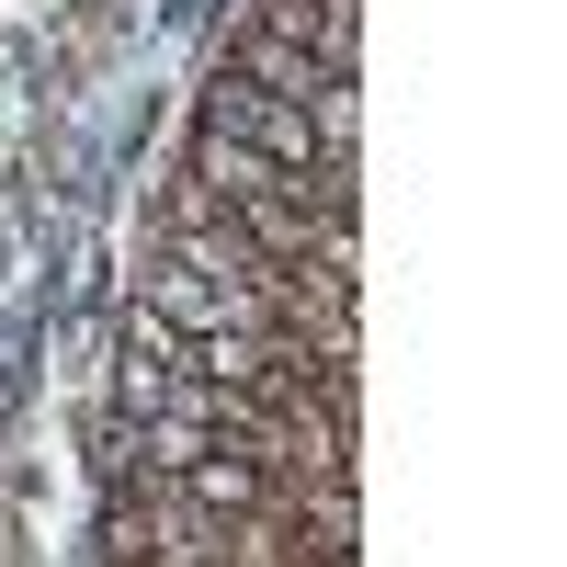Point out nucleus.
<instances>
[{"mask_svg":"<svg viewBox=\"0 0 567 567\" xmlns=\"http://www.w3.org/2000/svg\"><path fill=\"white\" fill-rule=\"evenodd\" d=\"M205 125H216V136H239V148H261V159H284V171H307V159H318L307 103L250 91V80H227V69H216V91H205Z\"/></svg>","mask_w":567,"mask_h":567,"instance_id":"1","label":"nucleus"},{"mask_svg":"<svg viewBox=\"0 0 567 567\" xmlns=\"http://www.w3.org/2000/svg\"><path fill=\"white\" fill-rule=\"evenodd\" d=\"M227 80L284 91V103H318V80H341V69H318L307 45H284V34H250V23H239V45H227Z\"/></svg>","mask_w":567,"mask_h":567,"instance_id":"4","label":"nucleus"},{"mask_svg":"<svg viewBox=\"0 0 567 567\" xmlns=\"http://www.w3.org/2000/svg\"><path fill=\"white\" fill-rule=\"evenodd\" d=\"M114 454H125V477H159V488H171L194 454H216V432H205V420H171V409H125Z\"/></svg>","mask_w":567,"mask_h":567,"instance_id":"3","label":"nucleus"},{"mask_svg":"<svg viewBox=\"0 0 567 567\" xmlns=\"http://www.w3.org/2000/svg\"><path fill=\"white\" fill-rule=\"evenodd\" d=\"M250 34L307 45L318 69H352L363 58V0H250Z\"/></svg>","mask_w":567,"mask_h":567,"instance_id":"2","label":"nucleus"}]
</instances>
